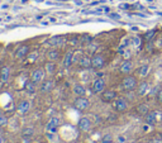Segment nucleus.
Wrapping results in <instances>:
<instances>
[{"label": "nucleus", "instance_id": "obj_11", "mask_svg": "<svg viewBox=\"0 0 162 143\" xmlns=\"http://www.w3.org/2000/svg\"><path fill=\"white\" fill-rule=\"evenodd\" d=\"M60 125V119L58 118H51V120L48 122V124H47V131L50 132H55L56 128Z\"/></svg>", "mask_w": 162, "mask_h": 143}, {"label": "nucleus", "instance_id": "obj_20", "mask_svg": "<svg viewBox=\"0 0 162 143\" xmlns=\"http://www.w3.org/2000/svg\"><path fill=\"white\" fill-rule=\"evenodd\" d=\"M60 57V53H58V51H56V50H51L47 52V58H50L51 61H55L57 60Z\"/></svg>", "mask_w": 162, "mask_h": 143}, {"label": "nucleus", "instance_id": "obj_2", "mask_svg": "<svg viewBox=\"0 0 162 143\" xmlns=\"http://www.w3.org/2000/svg\"><path fill=\"white\" fill-rule=\"evenodd\" d=\"M75 108L77 109V110H85L88 107H89V100L84 96H79L77 99L75 100Z\"/></svg>", "mask_w": 162, "mask_h": 143}, {"label": "nucleus", "instance_id": "obj_30", "mask_svg": "<svg viewBox=\"0 0 162 143\" xmlns=\"http://www.w3.org/2000/svg\"><path fill=\"white\" fill-rule=\"evenodd\" d=\"M37 56H38V53H37V52H34V53L29 55V57H28V58H29V61H32V62H33V61H34V60L37 58Z\"/></svg>", "mask_w": 162, "mask_h": 143}, {"label": "nucleus", "instance_id": "obj_32", "mask_svg": "<svg viewBox=\"0 0 162 143\" xmlns=\"http://www.w3.org/2000/svg\"><path fill=\"white\" fill-rule=\"evenodd\" d=\"M7 124V119L4 117H0V125H5Z\"/></svg>", "mask_w": 162, "mask_h": 143}, {"label": "nucleus", "instance_id": "obj_17", "mask_svg": "<svg viewBox=\"0 0 162 143\" xmlns=\"http://www.w3.org/2000/svg\"><path fill=\"white\" fill-rule=\"evenodd\" d=\"M137 112H138V114H141V115H147V114L150 113V108L147 104H141V105L137 107Z\"/></svg>", "mask_w": 162, "mask_h": 143}, {"label": "nucleus", "instance_id": "obj_14", "mask_svg": "<svg viewBox=\"0 0 162 143\" xmlns=\"http://www.w3.org/2000/svg\"><path fill=\"white\" fill-rule=\"evenodd\" d=\"M52 89H53V81H51V80L43 81V84H42V86H41L42 91H43V93H48V91H51Z\"/></svg>", "mask_w": 162, "mask_h": 143}, {"label": "nucleus", "instance_id": "obj_6", "mask_svg": "<svg viewBox=\"0 0 162 143\" xmlns=\"http://www.w3.org/2000/svg\"><path fill=\"white\" fill-rule=\"evenodd\" d=\"M132 70H133V63L131 62V61H124L122 65H120V72L122 74H126V75H128V74H131L132 72Z\"/></svg>", "mask_w": 162, "mask_h": 143}, {"label": "nucleus", "instance_id": "obj_35", "mask_svg": "<svg viewBox=\"0 0 162 143\" xmlns=\"http://www.w3.org/2000/svg\"><path fill=\"white\" fill-rule=\"evenodd\" d=\"M0 143H4V141H3V138L0 137Z\"/></svg>", "mask_w": 162, "mask_h": 143}, {"label": "nucleus", "instance_id": "obj_19", "mask_svg": "<svg viewBox=\"0 0 162 143\" xmlns=\"http://www.w3.org/2000/svg\"><path fill=\"white\" fill-rule=\"evenodd\" d=\"M74 93H75L76 95H79V96H84L85 93H86V90H85V88L82 86V85H75Z\"/></svg>", "mask_w": 162, "mask_h": 143}, {"label": "nucleus", "instance_id": "obj_1", "mask_svg": "<svg viewBox=\"0 0 162 143\" xmlns=\"http://www.w3.org/2000/svg\"><path fill=\"white\" fill-rule=\"evenodd\" d=\"M122 86L127 91H132V90H134L137 88V79L134 76H127L122 81Z\"/></svg>", "mask_w": 162, "mask_h": 143}, {"label": "nucleus", "instance_id": "obj_4", "mask_svg": "<svg viewBox=\"0 0 162 143\" xmlns=\"http://www.w3.org/2000/svg\"><path fill=\"white\" fill-rule=\"evenodd\" d=\"M104 89H105V81H104V79L95 80V82L93 85L94 93H101V91H104Z\"/></svg>", "mask_w": 162, "mask_h": 143}, {"label": "nucleus", "instance_id": "obj_3", "mask_svg": "<svg viewBox=\"0 0 162 143\" xmlns=\"http://www.w3.org/2000/svg\"><path fill=\"white\" fill-rule=\"evenodd\" d=\"M104 65H105V60L101 55H96L91 58V66L94 69H101Z\"/></svg>", "mask_w": 162, "mask_h": 143}, {"label": "nucleus", "instance_id": "obj_7", "mask_svg": "<svg viewBox=\"0 0 162 143\" xmlns=\"http://www.w3.org/2000/svg\"><path fill=\"white\" fill-rule=\"evenodd\" d=\"M127 107H128V104H127V101L124 99H117L115 100V103H114V108L117 109L118 112H124L126 109H127Z\"/></svg>", "mask_w": 162, "mask_h": 143}, {"label": "nucleus", "instance_id": "obj_18", "mask_svg": "<svg viewBox=\"0 0 162 143\" xmlns=\"http://www.w3.org/2000/svg\"><path fill=\"white\" fill-rule=\"evenodd\" d=\"M29 108H31L29 103H28V101H23V103H20V104H19V107H18V110H19V113L24 114V113H27L28 110H29Z\"/></svg>", "mask_w": 162, "mask_h": 143}, {"label": "nucleus", "instance_id": "obj_37", "mask_svg": "<svg viewBox=\"0 0 162 143\" xmlns=\"http://www.w3.org/2000/svg\"><path fill=\"white\" fill-rule=\"evenodd\" d=\"M38 143H41V142H38Z\"/></svg>", "mask_w": 162, "mask_h": 143}, {"label": "nucleus", "instance_id": "obj_33", "mask_svg": "<svg viewBox=\"0 0 162 143\" xmlns=\"http://www.w3.org/2000/svg\"><path fill=\"white\" fill-rule=\"evenodd\" d=\"M157 99H158V101L162 103V89L158 91V94H157Z\"/></svg>", "mask_w": 162, "mask_h": 143}, {"label": "nucleus", "instance_id": "obj_13", "mask_svg": "<svg viewBox=\"0 0 162 143\" xmlns=\"http://www.w3.org/2000/svg\"><path fill=\"white\" fill-rule=\"evenodd\" d=\"M63 42H65V38L61 37V36L52 37L51 39H48V43L51 46H61V45H63Z\"/></svg>", "mask_w": 162, "mask_h": 143}, {"label": "nucleus", "instance_id": "obj_16", "mask_svg": "<svg viewBox=\"0 0 162 143\" xmlns=\"http://www.w3.org/2000/svg\"><path fill=\"white\" fill-rule=\"evenodd\" d=\"M148 88H150V85L147 84V82H142V84H139V86H138V89H137V94L138 95H144L147 91H148Z\"/></svg>", "mask_w": 162, "mask_h": 143}, {"label": "nucleus", "instance_id": "obj_34", "mask_svg": "<svg viewBox=\"0 0 162 143\" xmlns=\"http://www.w3.org/2000/svg\"><path fill=\"white\" fill-rule=\"evenodd\" d=\"M120 8L122 9H128V8H129V5H128V4H120Z\"/></svg>", "mask_w": 162, "mask_h": 143}, {"label": "nucleus", "instance_id": "obj_15", "mask_svg": "<svg viewBox=\"0 0 162 143\" xmlns=\"http://www.w3.org/2000/svg\"><path fill=\"white\" fill-rule=\"evenodd\" d=\"M72 57H74V52L72 51H69L65 56V60H63V65L65 67H70L71 63H72Z\"/></svg>", "mask_w": 162, "mask_h": 143}, {"label": "nucleus", "instance_id": "obj_12", "mask_svg": "<svg viewBox=\"0 0 162 143\" xmlns=\"http://www.w3.org/2000/svg\"><path fill=\"white\" fill-rule=\"evenodd\" d=\"M28 52H29V47L28 46H22L19 47L15 52V57L17 58H23V57H26L28 55Z\"/></svg>", "mask_w": 162, "mask_h": 143}, {"label": "nucleus", "instance_id": "obj_25", "mask_svg": "<svg viewBox=\"0 0 162 143\" xmlns=\"http://www.w3.org/2000/svg\"><path fill=\"white\" fill-rule=\"evenodd\" d=\"M33 133H34V131H33V128H24L22 132V134L24 137H31L33 136Z\"/></svg>", "mask_w": 162, "mask_h": 143}, {"label": "nucleus", "instance_id": "obj_36", "mask_svg": "<svg viewBox=\"0 0 162 143\" xmlns=\"http://www.w3.org/2000/svg\"><path fill=\"white\" fill-rule=\"evenodd\" d=\"M26 143H29V142H28V141H26Z\"/></svg>", "mask_w": 162, "mask_h": 143}, {"label": "nucleus", "instance_id": "obj_28", "mask_svg": "<svg viewBox=\"0 0 162 143\" xmlns=\"http://www.w3.org/2000/svg\"><path fill=\"white\" fill-rule=\"evenodd\" d=\"M101 143H113V141H112V136H109V134L104 136L103 142H101Z\"/></svg>", "mask_w": 162, "mask_h": 143}, {"label": "nucleus", "instance_id": "obj_9", "mask_svg": "<svg viewBox=\"0 0 162 143\" xmlns=\"http://www.w3.org/2000/svg\"><path fill=\"white\" fill-rule=\"evenodd\" d=\"M90 127H91V123H90V120L88 118H81L79 120V128L81 131L88 132L90 129Z\"/></svg>", "mask_w": 162, "mask_h": 143}, {"label": "nucleus", "instance_id": "obj_29", "mask_svg": "<svg viewBox=\"0 0 162 143\" xmlns=\"http://www.w3.org/2000/svg\"><path fill=\"white\" fill-rule=\"evenodd\" d=\"M151 143H162L161 136H156L155 138H152V142H151Z\"/></svg>", "mask_w": 162, "mask_h": 143}, {"label": "nucleus", "instance_id": "obj_24", "mask_svg": "<svg viewBox=\"0 0 162 143\" xmlns=\"http://www.w3.org/2000/svg\"><path fill=\"white\" fill-rule=\"evenodd\" d=\"M55 70H56L55 63H52V62L46 63V71H47L48 74H53V72H55Z\"/></svg>", "mask_w": 162, "mask_h": 143}, {"label": "nucleus", "instance_id": "obj_21", "mask_svg": "<svg viewBox=\"0 0 162 143\" xmlns=\"http://www.w3.org/2000/svg\"><path fill=\"white\" fill-rule=\"evenodd\" d=\"M0 79H1V81H8L9 79V69L8 67H3L1 70H0Z\"/></svg>", "mask_w": 162, "mask_h": 143}, {"label": "nucleus", "instance_id": "obj_10", "mask_svg": "<svg viewBox=\"0 0 162 143\" xmlns=\"http://www.w3.org/2000/svg\"><path fill=\"white\" fill-rule=\"evenodd\" d=\"M117 98V93L114 90H107L103 93V100L104 101H113Z\"/></svg>", "mask_w": 162, "mask_h": 143}, {"label": "nucleus", "instance_id": "obj_22", "mask_svg": "<svg viewBox=\"0 0 162 143\" xmlns=\"http://www.w3.org/2000/svg\"><path fill=\"white\" fill-rule=\"evenodd\" d=\"M80 66L81 67H85V69H88L91 66V60L88 58V57H81L80 58Z\"/></svg>", "mask_w": 162, "mask_h": 143}, {"label": "nucleus", "instance_id": "obj_23", "mask_svg": "<svg viewBox=\"0 0 162 143\" xmlns=\"http://www.w3.org/2000/svg\"><path fill=\"white\" fill-rule=\"evenodd\" d=\"M148 72H150V66H147V65L142 66V67H139V70H138V74H139L142 77L147 76V75H148Z\"/></svg>", "mask_w": 162, "mask_h": 143}, {"label": "nucleus", "instance_id": "obj_31", "mask_svg": "<svg viewBox=\"0 0 162 143\" xmlns=\"http://www.w3.org/2000/svg\"><path fill=\"white\" fill-rule=\"evenodd\" d=\"M109 17H110V18H113V19H119V18H120V15H119V14H115V13H112V14H109Z\"/></svg>", "mask_w": 162, "mask_h": 143}, {"label": "nucleus", "instance_id": "obj_26", "mask_svg": "<svg viewBox=\"0 0 162 143\" xmlns=\"http://www.w3.org/2000/svg\"><path fill=\"white\" fill-rule=\"evenodd\" d=\"M155 34H156V31H155V29H152V31H150V32H147L146 34H144V39H146V41H151L152 38L155 37Z\"/></svg>", "mask_w": 162, "mask_h": 143}, {"label": "nucleus", "instance_id": "obj_5", "mask_svg": "<svg viewBox=\"0 0 162 143\" xmlns=\"http://www.w3.org/2000/svg\"><path fill=\"white\" fill-rule=\"evenodd\" d=\"M43 77H45V71L42 69H38L32 74V81L33 82H36V84L41 82V81L43 80Z\"/></svg>", "mask_w": 162, "mask_h": 143}, {"label": "nucleus", "instance_id": "obj_27", "mask_svg": "<svg viewBox=\"0 0 162 143\" xmlns=\"http://www.w3.org/2000/svg\"><path fill=\"white\" fill-rule=\"evenodd\" d=\"M34 84H36V82H33V81H32V82H31V81H28L27 85H26V89H27L29 93H34V90H36Z\"/></svg>", "mask_w": 162, "mask_h": 143}, {"label": "nucleus", "instance_id": "obj_8", "mask_svg": "<svg viewBox=\"0 0 162 143\" xmlns=\"http://www.w3.org/2000/svg\"><path fill=\"white\" fill-rule=\"evenodd\" d=\"M144 120L148 125H155L157 122V113L156 112H151L147 115H144Z\"/></svg>", "mask_w": 162, "mask_h": 143}]
</instances>
